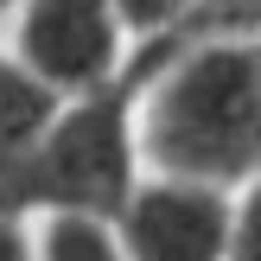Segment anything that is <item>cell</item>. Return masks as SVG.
Listing matches in <instances>:
<instances>
[{"label":"cell","instance_id":"2","mask_svg":"<svg viewBox=\"0 0 261 261\" xmlns=\"http://www.w3.org/2000/svg\"><path fill=\"white\" fill-rule=\"evenodd\" d=\"M134 76H109V83L64 96L45 134L0 172V217L19 223H115L127 191L140 185V153H134Z\"/></svg>","mask_w":261,"mask_h":261},{"label":"cell","instance_id":"8","mask_svg":"<svg viewBox=\"0 0 261 261\" xmlns=\"http://www.w3.org/2000/svg\"><path fill=\"white\" fill-rule=\"evenodd\" d=\"M0 261H32V223L0 217Z\"/></svg>","mask_w":261,"mask_h":261},{"label":"cell","instance_id":"4","mask_svg":"<svg viewBox=\"0 0 261 261\" xmlns=\"http://www.w3.org/2000/svg\"><path fill=\"white\" fill-rule=\"evenodd\" d=\"M7 19L13 45L0 51L51 96H83L121 76L127 64V32L115 19V0H19Z\"/></svg>","mask_w":261,"mask_h":261},{"label":"cell","instance_id":"3","mask_svg":"<svg viewBox=\"0 0 261 261\" xmlns=\"http://www.w3.org/2000/svg\"><path fill=\"white\" fill-rule=\"evenodd\" d=\"M109 242L121 261H255V204L249 191L140 172Z\"/></svg>","mask_w":261,"mask_h":261},{"label":"cell","instance_id":"7","mask_svg":"<svg viewBox=\"0 0 261 261\" xmlns=\"http://www.w3.org/2000/svg\"><path fill=\"white\" fill-rule=\"evenodd\" d=\"M204 0H115V19H121L127 45H147V38H166L198 13Z\"/></svg>","mask_w":261,"mask_h":261},{"label":"cell","instance_id":"5","mask_svg":"<svg viewBox=\"0 0 261 261\" xmlns=\"http://www.w3.org/2000/svg\"><path fill=\"white\" fill-rule=\"evenodd\" d=\"M58 102H64V96H51L45 83H32V76L0 51V172H7L38 134H45V121L58 115Z\"/></svg>","mask_w":261,"mask_h":261},{"label":"cell","instance_id":"9","mask_svg":"<svg viewBox=\"0 0 261 261\" xmlns=\"http://www.w3.org/2000/svg\"><path fill=\"white\" fill-rule=\"evenodd\" d=\"M13 7H19V0H0V19H7V13H13Z\"/></svg>","mask_w":261,"mask_h":261},{"label":"cell","instance_id":"6","mask_svg":"<svg viewBox=\"0 0 261 261\" xmlns=\"http://www.w3.org/2000/svg\"><path fill=\"white\" fill-rule=\"evenodd\" d=\"M32 261H121V255H115V242H109L102 223L51 217V223H38V236H32Z\"/></svg>","mask_w":261,"mask_h":261},{"label":"cell","instance_id":"1","mask_svg":"<svg viewBox=\"0 0 261 261\" xmlns=\"http://www.w3.org/2000/svg\"><path fill=\"white\" fill-rule=\"evenodd\" d=\"M134 153L153 178L249 191L261 172V51L255 38H191L160 58H127Z\"/></svg>","mask_w":261,"mask_h":261}]
</instances>
